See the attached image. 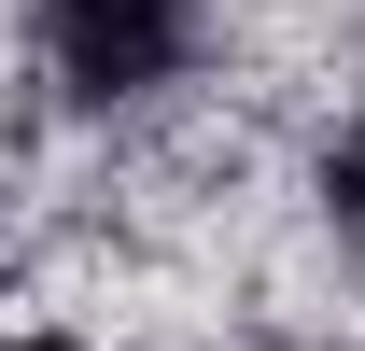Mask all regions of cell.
<instances>
[{
    "mask_svg": "<svg viewBox=\"0 0 365 351\" xmlns=\"http://www.w3.org/2000/svg\"><path fill=\"white\" fill-rule=\"evenodd\" d=\"M43 43L85 98H140L197 56V0H43Z\"/></svg>",
    "mask_w": 365,
    "mask_h": 351,
    "instance_id": "obj_1",
    "label": "cell"
},
{
    "mask_svg": "<svg viewBox=\"0 0 365 351\" xmlns=\"http://www.w3.org/2000/svg\"><path fill=\"white\" fill-rule=\"evenodd\" d=\"M337 197H351V211H365V127H351V155H337Z\"/></svg>",
    "mask_w": 365,
    "mask_h": 351,
    "instance_id": "obj_2",
    "label": "cell"
},
{
    "mask_svg": "<svg viewBox=\"0 0 365 351\" xmlns=\"http://www.w3.org/2000/svg\"><path fill=\"white\" fill-rule=\"evenodd\" d=\"M14 351H85V337H14Z\"/></svg>",
    "mask_w": 365,
    "mask_h": 351,
    "instance_id": "obj_3",
    "label": "cell"
}]
</instances>
